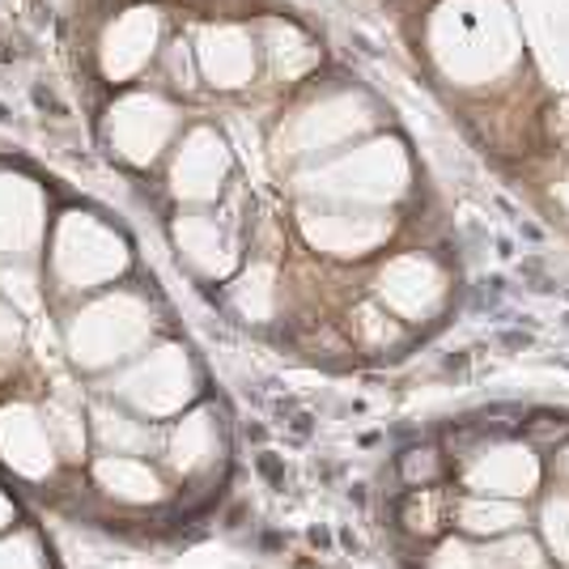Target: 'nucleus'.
Instances as JSON below:
<instances>
[{
	"label": "nucleus",
	"instance_id": "nucleus-2",
	"mask_svg": "<svg viewBox=\"0 0 569 569\" xmlns=\"http://www.w3.org/2000/svg\"><path fill=\"white\" fill-rule=\"evenodd\" d=\"M540 531H545L548 548H552L557 557H569V493H552V498H548Z\"/></svg>",
	"mask_w": 569,
	"mask_h": 569
},
{
	"label": "nucleus",
	"instance_id": "nucleus-1",
	"mask_svg": "<svg viewBox=\"0 0 569 569\" xmlns=\"http://www.w3.org/2000/svg\"><path fill=\"white\" fill-rule=\"evenodd\" d=\"M455 519L463 531H472V536H489V540H501V536H510V531H519L522 522V506L515 501H501V498H463L455 506Z\"/></svg>",
	"mask_w": 569,
	"mask_h": 569
},
{
	"label": "nucleus",
	"instance_id": "nucleus-3",
	"mask_svg": "<svg viewBox=\"0 0 569 569\" xmlns=\"http://www.w3.org/2000/svg\"><path fill=\"white\" fill-rule=\"evenodd\" d=\"M429 569H489V552H476V548L459 545V540H447L438 548Z\"/></svg>",
	"mask_w": 569,
	"mask_h": 569
}]
</instances>
